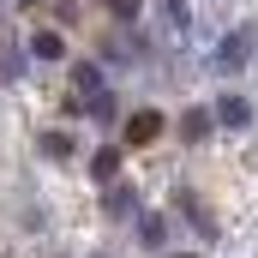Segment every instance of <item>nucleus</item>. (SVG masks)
I'll list each match as a JSON object with an SVG mask.
<instances>
[{
  "mask_svg": "<svg viewBox=\"0 0 258 258\" xmlns=\"http://www.w3.org/2000/svg\"><path fill=\"white\" fill-rule=\"evenodd\" d=\"M24 48H30V60H60L66 54L60 30H36V36H24Z\"/></svg>",
  "mask_w": 258,
  "mask_h": 258,
  "instance_id": "8",
  "label": "nucleus"
},
{
  "mask_svg": "<svg viewBox=\"0 0 258 258\" xmlns=\"http://www.w3.org/2000/svg\"><path fill=\"white\" fill-rule=\"evenodd\" d=\"M156 24L168 36H192V6L186 0H156Z\"/></svg>",
  "mask_w": 258,
  "mask_h": 258,
  "instance_id": "2",
  "label": "nucleus"
},
{
  "mask_svg": "<svg viewBox=\"0 0 258 258\" xmlns=\"http://www.w3.org/2000/svg\"><path fill=\"white\" fill-rule=\"evenodd\" d=\"M108 12H114L120 24H132V18H138V0H108Z\"/></svg>",
  "mask_w": 258,
  "mask_h": 258,
  "instance_id": "14",
  "label": "nucleus"
},
{
  "mask_svg": "<svg viewBox=\"0 0 258 258\" xmlns=\"http://www.w3.org/2000/svg\"><path fill=\"white\" fill-rule=\"evenodd\" d=\"M84 108H90V120H102V126H114V90H102V96H90Z\"/></svg>",
  "mask_w": 258,
  "mask_h": 258,
  "instance_id": "13",
  "label": "nucleus"
},
{
  "mask_svg": "<svg viewBox=\"0 0 258 258\" xmlns=\"http://www.w3.org/2000/svg\"><path fill=\"white\" fill-rule=\"evenodd\" d=\"M252 60H258V24H252V18H240L234 30L216 36V48H210V72L228 78V72H246Z\"/></svg>",
  "mask_w": 258,
  "mask_h": 258,
  "instance_id": "1",
  "label": "nucleus"
},
{
  "mask_svg": "<svg viewBox=\"0 0 258 258\" xmlns=\"http://www.w3.org/2000/svg\"><path fill=\"white\" fill-rule=\"evenodd\" d=\"M90 174H96V180H114V174H120V150H114V144L96 150V156H90Z\"/></svg>",
  "mask_w": 258,
  "mask_h": 258,
  "instance_id": "12",
  "label": "nucleus"
},
{
  "mask_svg": "<svg viewBox=\"0 0 258 258\" xmlns=\"http://www.w3.org/2000/svg\"><path fill=\"white\" fill-rule=\"evenodd\" d=\"M132 222H138V246H144V252H156V246H162V240H168V222H162V216H156V210H138V216H132Z\"/></svg>",
  "mask_w": 258,
  "mask_h": 258,
  "instance_id": "6",
  "label": "nucleus"
},
{
  "mask_svg": "<svg viewBox=\"0 0 258 258\" xmlns=\"http://www.w3.org/2000/svg\"><path fill=\"white\" fill-rule=\"evenodd\" d=\"M72 84L84 90V96H78V108H84L90 96H102V90H108V72H102L96 60H78V66H72Z\"/></svg>",
  "mask_w": 258,
  "mask_h": 258,
  "instance_id": "5",
  "label": "nucleus"
},
{
  "mask_svg": "<svg viewBox=\"0 0 258 258\" xmlns=\"http://www.w3.org/2000/svg\"><path fill=\"white\" fill-rule=\"evenodd\" d=\"M156 132H162V114H156V108H138L126 120V144H150Z\"/></svg>",
  "mask_w": 258,
  "mask_h": 258,
  "instance_id": "7",
  "label": "nucleus"
},
{
  "mask_svg": "<svg viewBox=\"0 0 258 258\" xmlns=\"http://www.w3.org/2000/svg\"><path fill=\"white\" fill-rule=\"evenodd\" d=\"M36 150H42L48 162H72V138H66V132H42V138H36Z\"/></svg>",
  "mask_w": 258,
  "mask_h": 258,
  "instance_id": "11",
  "label": "nucleus"
},
{
  "mask_svg": "<svg viewBox=\"0 0 258 258\" xmlns=\"http://www.w3.org/2000/svg\"><path fill=\"white\" fill-rule=\"evenodd\" d=\"M90 258H108V252H90Z\"/></svg>",
  "mask_w": 258,
  "mask_h": 258,
  "instance_id": "17",
  "label": "nucleus"
},
{
  "mask_svg": "<svg viewBox=\"0 0 258 258\" xmlns=\"http://www.w3.org/2000/svg\"><path fill=\"white\" fill-rule=\"evenodd\" d=\"M216 126H222V120H216V108H186V114H180V138H186V144H204Z\"/></svg>",
  "mask_w": 258,
  "mask_h": 258,
  "instance_id": "4",
  "label": "nucleus"
},
{
  "mask_svg": "<svg viewBox=\"0 0 258 258\" xmlns=\"http://www.w3.org/2000/svg\"><path fill=\"white\" fill-rule=\"evenodd\" d=\"M216 120H222V126H234V132H246V126H252V102H246V96H234V90H222V96H216Z\"/></svg>",
  "mask_w": 258,
  "mask_h": 258,
  "instance_id": "3",
  "label": "nucleus"
},
{
  "mask_svg": "<svg viewBox=\"0 0 258 258\" xmlns=\"http://www.w3.org/2000/svg\"><path fill=\"white\" fill-rule=\"evenodd\" d=\"M18 6H36V0H18Z\"/></svg>",
  "mask_w": 258,
  "mask_h": 258,
  "instance_id": "15",
  "label": "nucleus"
},
{
  "mask_svg": "<svg viewBox=\"0 0 258 258\" xmlns=\"http://www.w3.org/2000/svg\"><path fill=\"white\" fill-rule=\"evenodd\" d=\"M24 54H30V48L0 42V84H18V78H24Z\"/></svg>",
  "mask_w": 258,
  "mask_h": 258,
  "instance_id": "9",
  "label": "nucleus"
},
{
  "mask_svg": "<svg viewBox=\"0 0 258 258\" xmlns=\"http://www.w3.org/2000/svg\"><path fill=\"white\" fill-rule=\"evenodd\" d=\"M108 216H138V192L120 186V180H108Z\"/></svg>",
  "mask_w": 258,
  "mask_h": 258,
  "instance_id": "10",
  "label": "nucleus"
},
{
  "mask_svg": "<svg viewBox=\"0 0 258 258\" xmlns=\"http://www.w3.org/2000/svg\"><path fill=\"white\" fill-rule=\"evenodd\" d=\"M174 258H192V252H174Z\"/></svg>",
  "mask_w": 258,
  "mask_h": 258,
  "instance_id": "16",
  "label": "nucleus"
}]
</instances>
